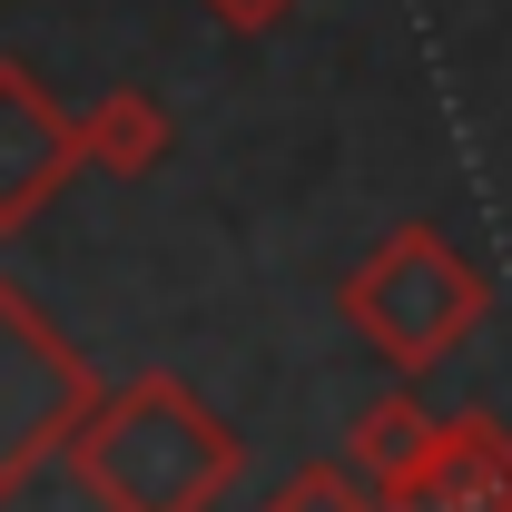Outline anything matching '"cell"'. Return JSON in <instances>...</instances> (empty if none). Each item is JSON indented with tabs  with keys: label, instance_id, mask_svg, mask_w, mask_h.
Returning <instances> with one entry per match:
<instances>
[{
	"label": "cell",
	"instance_id": "1",
	"mask_svg": "<svg viewBox=\"0 0 512 512\" xmlns=\"http://www.w3.org/2000/svg\"><path fill=\"white\" fill-rule=\"evenodd\" d=\"M237 463L247 453L207 414V394L148 365V375L99 394V414L69 444V483L89 512H217Z\"/></svg>",
	"mask_w": 512,
	"mask_h": 512
},
{
	"label": "cell",
	"instance_id": "2",
	"mask_svg": "<svg viewBox=\"0 0 512 512\" xmlns=\"http://www.w3.org/2000/svg\"><path fill=\"white\" fill-rule=\"evenodd\" d=\"M345 325L375 345L394 375H434L453 345L473 335V325L493 316V286H483V266L453 247L444 227H384L375 237V256L345 276Z\"/></svg>",
	"mask_w": 512,
	"mask_h": 512
},
{
	"label": "cell",
	"instance_id": "3",
	"mask_svg": "<svg viewBox=\"0 0 512 512\" xmlns=\"http://www.w3.org/2000/svg\"><path fill=\"white\" fill-rule=\"evenodd\" d=\"M99 394L109 384L89 375V355L0 276V503H20V483L40 463H69Z\"/></svg>",
	"mask_w": 512,
	"mask_h": 512
},
{
	"label": "cell",
	"instance_id": "4",
	"mask_svg": "<svg viewBox=\"0 0 512 512\" xmlns=\"http://www.w3.org/2000/svg\"><path fill=\"white\" fill-rule=\"evenodd\" d=\"M503 493H512V424L483 414V404H463L384 483V512H503Z\"/></svg>",
	"mask_w": 512,
	"mask_h": 512
},
{
	"label": "cell",
	"instance_id": "5",
	"mask_svg": "<svg viewBox=\"0 0 512 512\" xmlns=\"http://www.w3.org/2000/svg\"><path fill=\"white\" fill-rule=\"evenodd\" d=\"M79 158H89L79 119H69L40 79H20V69L0 60V237H10V227H30V217L69 188V168H79Z\"/></svg>",
	"mask_w": 512,
	"mask_h": 512
},
{
	"label": "cell",
	"instance_id": "6",
	"mask_svg": "<svg viewBox=\"0 0 512 512\" xmlns=\"http://www.w3.org/2000/svg\"><path fill=\"white\" fill-rule=\"evenodd\" d=\"M79 138H89V168L148 178V168L168 158V109H158L148 89H99V99L79 109Z\"/></svg>",
	"mask_w": 512,
	"mask_h": 512
},
{
	"label": "cell",
	"instance_id": "7",
	"mask_svg": "<svg viewBox=\"0 0 512 512\" xmlns=\"http://www.w3.org/2000/svg\"><path fill=\"white\" fill-rule=\"evenodd\" d=\"M434 424H444V414H424V394H414V384H394V394H375V404L355 414V434H345V463H355V473L384 493V483H394V473L424 453V434H434Z\"/></svg>",
	"mask_w": 512,
	"mask_h": 512
},
{
	"label": "cell",
	"instance_id": "8",
	"mask_svg": "<svg viewBox=\"0 0 512 512\" xmlns=\"http://www.w3.org/2000/svg\"><path fill=\"white\" fill-rule=\"evenodd\" d=\"M266 512H384V493L355 473V463L325 453V463H296V473L266 493Z\"/></svg>",
	"mask_w": 512,
	"mask_h": 512
},
{
	"label": "cell",
	"instance_id": "9",
	"mask_svg": "<svg viewBox=\"0 0 512 512\" xmlns=\"http://www.w3.org/2000/svg\"><path fill=\"white\" fill-rule=\"evenodd\" d=\"M207 10H217V20H227V30H276V20H286V10H296V0H207Z\"/></svg>",
	"mask_w": 512,
	"mask_h": 512
},
{
	"label": "cell",
	"instance_id": "10",
	"mask_svg": "<svg viewBox=\"0 0 512 512\" xmlns=\"http://www.w3.org/2000/svg\"><path fill=\"white\" fill-rule=\"evenodd\" d=\"M503 512H512V493H503Z\"/></svg>",
	"mask_w": 512,
	"mask_h": 512
}]
</instances>
